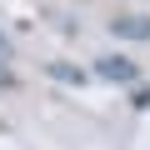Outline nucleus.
<instances>
[{"instance_id":"obj_1","label":"nucleus","mask_w":150,"mask_h":150,"mask_svg":"<svg viewBox=\"0 0 150 150\" xmlns=\"http://www.w3.org/2000/svg\"><path fill=\"white\" fill-rule=\"evenodd\" d=\"M95 75L110 80V85H135V80H140L135 60H125V55H100V60H95Z\"/></svg>"},{"instance_id":"obj_2","label":"nucleus","mask_w":150,"mask_h":150,"mask_svg":"<svg viewBox=\"0 0 150 150\" xmlns=\"http://www.w3.org/2000/svg\"><path fill=\"white\" fill-rule=\"evenodd\" d=\"M115 35H125V40H150V20L125 15V20H115Z\"/></svg>"},{"instance_id":"obj_3","label":"nucleus","mask_w":150,"mask_h":150,"mask_svg":"<svg viewBox=\"0 0 150 150\" xmlns=\"http://www.w3.org/2000/svg\"><path fill=\"white\" fill-rule=\"evenodd\" d=\"M50 75H55V80H75V85L85 80V75H80V70H70V65H50Z\"/></svg>"},{"instance_id":"obj_4","label":"nucleus","mask_w":150,"mask_h":150,"mask_svg":"<svg viewBox=\"0 0 150 150\" xmlns=\"http://www.w3.org/2000/svg\"><path fill=\"white\" fill-rule=\"evenodd\" d=\"M10 60V40H5V30H0V65Z\"/></svg>"},{"instance_id":"obj_5","label":"nucleus","mask_w":150,"mask_h":150,"mask_svg":"<svg viewBox=\"0 0 150 150\" xmlns=\"http://www.w3.org/2000/svg\"><path fill=\"white\" fill-rule=\"evenodd\" d=\"M5 85H10V70H0V90H5Z\"/></svg>"}]
</instances>
